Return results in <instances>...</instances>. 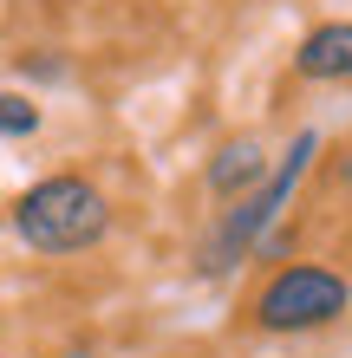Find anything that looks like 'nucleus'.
Wrapping results in <instances>:
<instances>
[{
	"instance_id": "obj_1",
	"label": "nucleus",
	"mask_w": 352,
	"mask_h": 358,
	"mask_svg": "<svg viewBox=\"0 0 352 358\" xmlns=\"http://www.w3.org/2000/svg\"><path fill=\"white\" fill-rule=\"evenodd\" d=\"M314 157H320V131H300V137L281 150L274 170L248 189V196H235L229 208H222V222L209 228V241H202V255H196V273H202V280H222V273H235L241 261H255V248L281 228L287 202H294V189L307 182Z\"/></svg>"
},
{
	"instance_id": "obj_2",
	"label": "nucleus",
	"mask_w": 352,
	"mask_h": 358,
	"mask_svg": "<svg viewBox=\"0 0 352 358\" xmlns=\"http://www.w3.org/2000/svg\"><path fill=\"white\" fill-rule=\"evenodd\" d=\"M20 248H33V255H92L98 241L111 235V196L98 189L92 176L78 170H59V176H39L13 196L7 208Z\"/></svg>"
},
{
	"instance_id": "obj_3",
	"label": "nucleus",
	"mask_w": 352,
	"mask_h": 358,
	"mask_svg": "<svg viewBox=\"0 0 352 358\" xmlns=\"http://www.w3.org/2000/svg\"><path fill=\"white\" fill-rule=\"evenodd\" d=\"M352 313V280L320 261H281L267 273V287L248 306V326L267 332V339H300V332H320Z\"/></svg>"
},
{
	"instance_id": "obj_4",
	"label": "nucleus",
	"mask_w": 352,
	"mask_h": 358,
	"mask_svg": "<svg viewBox=\"0 0 352 358\" xmlns=\"http://www.w3.org/2000/svg\"><path fill=\"white\" fill-rule=\"evenodd\" d=\"M294 78L307 85H352V20H326L294 46Z\"/></svg>"
},
{
	"instance_id": "obj_5",
	"label": "nucleus",
	"mask_w": 352,
	"mask_h": 358,
	"mask_svg": "<svg viewBox=\"0 0 352 358\" xmlns=\"http://www.w3.org/2000/svg\"><path fill=\"white\" fill-rule=\"evenodd\" d=\"M267 170H274V157H267L255 137H229V143H216V157H209V170H202V182H209L216 202H235V196H248V189H255Z\"/></svg>"
},
{
	"instance_id": "obj_6",
	"label": "nucleus",
	"mask_w": 352,
	"mask_h": 358,
	"mask_svg": "<svg viewBox=\"0 0 352 358\" xmlns=\"http://www.w3.org/2000/svg\"><path fill=\"white\" fill-rule=\"evenodd\" d=\"M46 111L33 104V92H0V137H33Z\"/></svg>"
},
{
	"instance_id": "obj_7",
	"label": "nucleus",
	"mask_w": 352,
	"mask_h": 358,
	"mask_svg": "<svg viewBox=\"0 0 352 358\" xmlns=\"http://www.w3.org/2000/svg\"><path fill=\"white\" fill-rule=\"evenodd\" d=\"M20 72H27V78H39V85H52V78H66V59H52L46 46H39V52H27V59H20Z\"/></svg>"
}]
</instances>
